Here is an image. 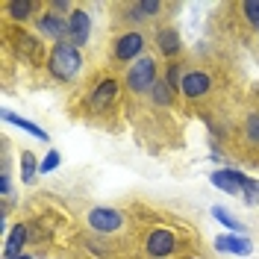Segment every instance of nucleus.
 I'll list each match as a JSON object with an SVG mask.
<instances>
[{
  "label": "nucleus",
  "mask_w": 259,
  "mask_h": 259,
  "mask_svg": "<svg viewBox=\"0 0 259 259\" xmlns=\"http://www.w3.org/2000/svg\"><path fill=\"white\" fill-rule=\"evenodd\" d=\"M80 68H82L80 48H74L71 41H59V45H53V48H50V56H48L50 77L68 82V80H74V77L80 74Z\"/></svg>",
  "instance_id": "1"
},
{
  "label": "nucleus",
  "mask_w": 259,
  "mask_h": 259,
  "mask_svg": "<svg viewBox=\"0 0 259 259\" xmlns=\"http://www.w3.org/2000/svg\"><path fill=\"white\" fill-rule=\"evenodd\" d=\"M156 82H159L156 80V62L150 56H142V59H136L127 68V89L130 92L142 95V92H150Z\"/></svg>",
  "instance_id": "2"
},
{
  "label": "nucleus",
  "mask_w": 259,
  "mask_h": 259,
  "mask_svg": "<svg viewBox=\"0 0 259 259\" xmlns=\"http://www.w3.org/2000/svg\"><path fill=\"white\" fill-rule=\"evenodd\" d=\"M174 250H177V233H174V230H168V227H153V230L147 233V242H145L147 259H168Z\"/></svg>",
  "instance_id": "3"
},
{
  "label": "nucleus",
  "mask_w": 259,
  "mask_h": 259,
  "mask_svg": "<svg viewBox=\"0 0 259 259\" xmlns=\"http://www.w3.org/2000/svg\"><path fill=\"white\" fill-rule=\"evenodd\" d=\"M212 89V77L206 71H200V68H194V71H186L183 74V82H180V95L189 97V100H200V97H206Z\"/></svg>",
  "instance_id": "4"
},
{
  "label": "nucleus",
  "mask_w": 259,
  "mask_h": 259,
  "mask_svg": "<svg viewBox=\"0 0 259 259\" xmlns=\"http://www.w3.org/2000/svg\"><path fill=\"white\" fill-rule=\"evenodd\" d=\"M145 50V35L142 32H124L118 35L112 45V56L115 62H130V59H139Z\"/></svg>",
  "instance_id": "5"
},
{
  "label": "nucleus",
  "mask_w": 259,
  "mask_h": 259,
  "mask_svg": "<svg viewBox=\"0 0 259 259\" xmlns=\"http://www.w3.org/2000/svg\"><path fill=\"white\" fill-rule=\"evenodd\" d=\"M89 35H92V18L85 9H74L71 15H68V41L74 45V48H82V45H89Z\"/></svg>",
  "instance_id": "6"
},
{
  "label": "nucleus",
  "mask_w": 259,
  "mask_h": 259,
  "mask_svg": "<svg viewBox=\"0 0 259 259\" xmlns=\"http://www.w3.org/2000/svg\"><path fill=\"white\" fill-rule=\"evenodd\" d=\"M35 27H38V32H41L45 38H53L56 45L68 38V18L56 15L53 9L41 12V15H38V21H35Z\"/></svg>",
  "instance_id": "7"
},
{
  "label": "nucleus",
  "mask_w": 259,
  "mask_h": 259,
  "mask_svg": "<svg viewBox=\"0 0 259 259\" xmlns=\"http://www.w3.org/2000/svg\"><path fill=\"white\" fill-rule=\"evenodd\" d=\"M121 224H124V215L112 206H95L89 212V227L97 233H115Z\"/></svg>",
  "instance_id": "8"
},
{
  "label": "nucleus",
  "mask_w": 259,
  "mask_h": 259,
  "mask_svg": "<svg viewBox=\"0 0 259 259\" xmlns=\"http://www.w3.org/2000/svg\"><path fill=\"white\" fill-rule=\"evenodd\" d=\"M118 92H121L118 80H112V77L103 80L95 92H92V97H89V109H92V112H106L115 100H118Z\"/></svg>",
  "instance_id": "9"
},
{
  "label": "nucleus",
  "mask_w": 259,
  "mask_h": 259,
  "mask_svg": "<svg viewBox=\"0 0 259 259\" xmlns=\"http://www.w3.org/2000/svg\"><path fill=\"white\" fill-rule=\"evenodd\" d=\"M209 180H212V186H218L224 194H244V183H247V177L242 171H233V168H221Z\"/></svg>",
  "instance_id": "10"
},
{
  "label": "nucleus",
  "mask_w": 259,
  "mask_h": 259,
  "mask_svg": "<svg viewBox=\"0 0 259 259\" xmlns=\"http://www.w3.org/2000/svg\"><path fill=\"white\" fill-rule=\"evenodd\" d=\"M215 250H230V253H236V256H250L253 244L247 242L244 236H218V239H215Z\"/></svg>",
  "instance_id": "11"
},
{
  "label": "nucleus",
  "mask_w": 259,
  "mask_h": 259,
  "mask_svg": "<svg viewBox=\"0 0 259 259\" xmlns=\"http://www.w3.org/2000/svg\"><path fill=\"white\" fill-rule=\"evenodd\" d=\"M156 48H159L162 56H177L180 48H183V41H180V32L171 30V27L159 30V32H156Z\"/></svg>",
  "instance_id": "12"
},
{
  "label": "nucleus",
  "mask_w": 259,
  "mask_h": 259,
  "mask_svg": "<svg viewBox=\"0 0 259 259\" xmlns=\"http://www.w3.org/2000/svg\"><path fill=\"white\" fill-rule=\"evenodd\" d=\"M24 244H27V227L15 224L12 233H9V239H6V247H3V259H18Z\"/></svg>",
  "instance_id": "13"
},
{
  "label": "nucleus",
  "mask_w": 259,
  "mask_h": 259,
  "mask_svg": "<svg viewBox=\"0 0 259 259\" xmlns=\"http://www.w3.org/2000/svg\"><path fill=\"white\" fill-rule=\"evenodd\" d=\"M3 9L9 12L12 21H27V18L38 9V3H30V0H9V3H3Z\"/></svg>",
  "instance_id": "14"
},
{
  "label": "nucleus",
  "mask_w": 259,
  "mask_h": 259,
  "mask_svg": "<svg viewBox=\"0 0 259 259\" xmlns=\"http://www.w3.org/2000/svg\"><path fill=\"white\" fill-rule=\"evenodd\" d=\"M3 121H9V124H15V127H21V130H27V133H32L35 139H41V142H48V133L41 127H35V124H30V121H24L21 115H15L12 109H3Z\"/></svg>",
  "instance_id": "15"
},
{
  "label": "nucleus",
  "mask_w": 259,
  "mask_h": 259,
  "mask_svg": "<svg viewBox=\"0 0 259 259\" xmlns=\"http://www.w3.org/2000/svg\"><path fill=\"white\" fill-rule=\"evenodd\" d=\"M242 136H244V142H247V145L259 150V112H250L247 118H244Z\"/></svg>",
  "instance_id": "16"
},
{
  "label": "nucleus",
  "mask_w": 259,
  "mask_h": 259,
  "mask_svg": "<svg viewBox=\"0 0 259 259\" xmlns=\"http://www.w3.org/2000/svg\"><path fill=\"white\" fill-rule=\"evenodd\" d=\"M15 41H18V53H21L24 59H38V41H35L32 35H27V32L21 30Z\"/></svg>",
  "instance_id": "17"
},
{
  "label": "nucleus",
  "mask_w": 259,
  "mask_h": 259,
  "mask_svg": "<svg viewBox=\"0 0 259 259\" xmlns=\"http://www.w3.org/2000/svg\"><path fill=\"white\" fill-rule=\"evenodd\" d=\"M212 215H215V218H218V221H221V224H224L227 230H233L236 236H239V233H247V227H244L242 221H239V218H233V215H230V212H227L224 206H212Z\"/></svg>",
  "instance_id": "18"
},
{
  "label": "nucleus",
  "mask_w": 259,
  "mask_h": 259,
  "mask_svg": "<svg viewBox=\"0 0 259 259\" xmlns=\"http://www.w3.org/2000/svg\"><path fill=\"white\" fill-rule=\"evenodd\" d=\"M171 92H174V89H171L165 80H159L153 89H150V97H153V103H156V106H168V103H171V97H174Z\"/></svg>",
  "instance_id": "19"
},
{
  "label": "nucleus",
  "mask_w": 259,
  "mask_h": 259,
  "mask_svg": "<svg viewBox=\"0 0 259 259\" xmlns=\"http://www.w3.org/2000/svg\"><path fill=\"white\" fill-rule=\"evenodd\" d=\"M35 168H38L35 156H32L30 150H21V180H24V183H30V180L35 177Z\"/></svg>",
  "instance_id": "20"
},
{
  "label": "nucleus",
  "mask_w": 259,
  "mask_h": 259,
  "mask_svg": "<svg viewBox=\"0 0 259 259\" xmlns=\"http://www.w3.org/2000/svg\"><path fill=\"white\" fill-rule=\"evenodd\" d=\"M242 12H244V18L250 21V27L259 32V0H247V3H242Z\"/></svg>",
  "instance_id": "21"
},
{
  "label": "nucleus",
  "mask_w": 259,
  "mask_h": 259,
  "mask_svg": "<svg viewBox=\"0 0 259 259\" xmlns=\"http://www.w3.org/2000/svg\"><path fill=\"white\" fill-rule=\"evenodd\" d=\"M136 12H139V18H150L162 12V3L159 0H142V3H136Z\"/></svg>",
  "instance_id": "22"
},
{
  "label": "nucleus",
  "mask_w": 259,
  "mask_h": 259,
  "mask_svg": "<svg viewBox=\"0 0 259 259\" xmlns=\"http://www.w3.org/2000/svg\"><path fill=\"white\" fill-rule=\"evenodd\" d=\"M165 82H168L174 92H180V82H183V65L180 62L168 65V77H165Z\"/></svg>",
  "instance_id": "23"
},
{
  "label": "nucleus",
  "mask_w": 259,
  "mask_h": 259,
  "mask_svg": "<svg viewBox=\"0 0 259 259\" xmlns=\"http://www.w3.org/2000/svg\"><path fill=\"white\" fill-rule=\"evenodd\" d=\"M59 159H62V156H59V150H50L48 156L38 162V171H41V174H50V171H56V168H59Z\"/></svg>",
  "instance_id": "24"
},
{
  "label": "nucleus",
  "mask_w": 259,
  "mask_h": 259,
  "mask_svg": "<svg viewBox=\"0 0 259 259\" xmlns=\"http://www.w3.org/2000/svg\"><path fill=\"white\" fill-rule=\"evenodd\" d=\"M244 200H247V203H256L259 200V183L250 180V177H247V183H244Z\"/></svg>",
  "instance_id": "25"
},
{
  "label": "nucleus",
  "mask_w": 259,
  "mask_h": 259,
  "mask_svg": "<svg viewBox=\"0 0 259 259\" xmlns=\"http://www.w3.org/2000/svg\"><path fill=\"white\" fill-rule=\"evenodd\" d=\"M50 9L59 15V12H74L77 6H71V3H65V0H53V3H50Z\"/></svg>",
  "instance_id": "26"
},
{
  "label": "nucleus",
  "mask_w": 259,
  "mask_h": 259,
  "mask_svg": "<svg viewBox=\"0 0 259 259\" xmlns=\"http://www.w3.org/2000/svg\"><path fill=\"white\" fill-rule=\"evenodd\" d=\"M9 189H12V186H9V171L3 168V171H0V192L9 194Z\"/></svg>",
  "instance_id": "27"
},
{
  "label": "nucleus",
  "mask_w": 259,
  "mask_h": 259,
  "mask_svg": "<svg viewBox=\"0 0 259 259\" xmlns=\"http://www.w3.org/2000/svg\"><path fill=\"white\" fill-rule=\"evenodd\" d=\"M18 259H30V256H18Z\"/></svg>",
  "instance_id": "28"
},
{
  "label": "nucleus",
  "mask_w": 259,
  "mask_h": 259,
  "mask_svg": "<svg viewBox=\"0 0 259 259\" xmlns=\"http://www.w3.org/2000/svg\"><path fill=\"white\" fill-rule=\"evenodd\" d=\"M192 259H194V256H192Z\"/></svg>",
  "instance_id": "29"
}]
</instances>
